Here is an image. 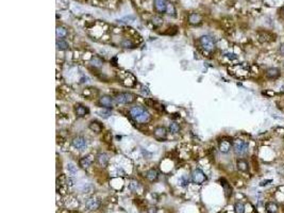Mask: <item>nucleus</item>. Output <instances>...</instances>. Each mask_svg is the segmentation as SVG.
I'll list each match as a JSON object with an SVG mask.
<instances>
[{
	"label": "nucleus",
	"mask_w": 284,
	"mask_h": 213,
	"mask_svg": "<svg viewBox=\"0 0 284 213\" xmlns=\"http://www.w3.org/2000/svg\"><path fill=\"white\" fill-rule=\"evenodd\" d=\"M130 115L131 117L135 119L138 123H147L150 119V114H149L143 106H133L130 109Z\"/></svg>",
	"instance_id": "f257e3e1"
},
{
	"label": "nucleus",
	"mask_w": 284,
	"mask_h": 213,
	"mask_svg": "<svg viewBox=\"0 0 284 213\" xmlns=\"http://www.w3.org/2000/svg\"><path fill=\"white\" fill-rule=\"evenodd\" d=\"M232 147H233V151L234 154L236 156H238V157H243V156H245L248 152V143L243 141V140H239V139H236L233 141V144H232Z\"/></svg>",
	"instance_id": "f03ea898"
},
{
	"label": "nucleus",
	"mask_w": 284,
	"mask_h": 213,
	"mask_svg": "<svg viewBox=\"0 0 284 213\" xmlns=\"http://www.w3.org/2000/svg\"><path fill=\"white\" fill-rule=\"evenodd\" d=\"M118 78L120 79V82L123 85L129 87H135L136 84V78L131 74L130 72H120L118 74Z\"/></svg>",
	"instance_id": "7ed1b4c3"
},
{
	"label": "nucleus",
	"mask_w": 284,
	"mask_h": 213,
	"mask_svg": "<svg viewBox=\"0 0 284 213\" xmlns=\"http://www.w3.org/2000/svg\"><path fill=\"white\" fill-rule=\"evenodd\" d=\"M199 44L201 48L206 52H212L215 49V42H214L213 37H211L210 35H203L199 38Z\"/></svg>",
	"instance_id": "20e7f679"
},
{
	"label": "nucleus",
	"mask_w": 284,
	"mask_h": 213,
	"mask_svg": "<svg viewBox=\"0 0 284 213\" xmlns=\"http://www.w3.org/2000/svg\"><path fill=\"white\" fill-rule=\"evenodd\" d=\"M135 100V96L132 93H119L116 95L115 101L117 103H123V105H128V103H132Z\"/></svg>",
	"instance_id": "39448f33"
},
{
	"label": "nucleus",
	"mask_w": 284,
	"mask_h": 213,
	"mask_svg": "<svg viewBox=\"0 0 284 213\" xmlns=\"http://www.w3.org/2000/svg\"><path fill=\"white\" fill-rule=\"evenodd\" d=\"M192 178H193V181L196 184H202V183H205V181L206 180L205 174L201 170H199V168L194 171L192 174Z\"/></svg>",
	"instance_id": "423d86ee"
},
{
	"label": "nucleus",
	"mask_w": 284,
	"mask_h": 213,
	"mask_svg": "<svg viewBox=\"0 0 284 213\" xmlns=\"http://www.w3.org/2000/svg\"><path fill=\"white\" fill-rule=\"evenodd\" d=\"M281 75V71L278 67H269L265 71V76L270 80L278 79Z\"/></svg>",
	"instance_id": "0eeeda50"
},
{
	"label": "nucleus",
	"mask_w": 284,
	"mask_h": 213,
	"mask_svg": "<svg viewBox=\"0 0 284 213\" xmlns=\"http://www.w3.org/2000/svg\"><path fill=\"white\" fill-rule=\"evenodd\" d=\"M153 134H154V137H156V140H159V141H163V140L166 139V136H167V131L164 127H157V128L154 129Z\"/></svg>",
	"instance_id": "6e6552de"
},
{
	"label": "nucleus",
	"mask_w": 284,
	"mask_h": 213,
	"mask_svg": "<svg viewBox=\"0 0 284 213\" xmlns=\"http://www.w3.org/2000/svg\"><path fill=\"white\" fill-rule=\"evenodd\" d=\"M73 145L78 149L82 150L86 147V140L83 136H77L73 140Z\"/></svg>",
	"instance_id": "1a4fd4ad"
},
{
	"label": "nucleus",
	"mask_w": 284,
	"mask_h": 213,
	"mask_svg": "<svg viewBox=\"0 0 284 213\" xmlns=\"http://www.w3.org/2000/svg\"><path fill=\"white\" fill-rule=\"evenodd\" d=\"M232 143L230 140H221L220 142H219V150H220L221 152H228L230 149H231L232 147Z\"/></svg>",
	"instance_id": "9d476101"
},
{
	"label": "nucleus",
	"mask_w": 284,
	"mask_h": 213,
	"mask_svg": "<svg viewBox=\"0 0 284 213\" xmlns=\"http://www.w3.org/2000/svg\"><path fill=\"white\" fill-rule=\"evenodd\" d=\"M154 7L159 13H165L167 11V3L165 0H154Z\"/></svg>",
	"instance_id": "9b49d317"
},
{
	"label": "nucleus",
	"mask_w": 284,
	"mask_h": 213,
	"mask_svg": "<svg viewBox=\"0 0 284 213\" xmlns=\"http://www.w3.org/2000/svg\"><path fill=\"white\" fill-rule=\"evenodd\" d=\"M188 22L192 25H200L202 22V17L201 15H199L198 13H192V14L188 16Z\"/></svg>",
	"instance_id": "f8f14e48"
},
{
	"label": "nucleus",
	"mask_w": 284,
	"mask_h": 213,
	"mask_svg": "<svg viewBox=\"0 0 284 213\" xmlns=\"http://www.w3.org/2000/svg\"><path fill=\"white\" fill-rule=\"evenodd\" d=\"M99 102L102 106H104V108H107V109H110L113 106V99L110 97V96H102V97L100 98Z\"/></svg>",
	"instance_id": "ddd939ff"
},
{
	"label": "nucleus",
	"mask_w": 284,
	"mask_h": 213,
	"mask_svg": "<svg viewBox=\"0 0 284 213\" xmlns=\"http://www.w3.org/2000/svg\"><path fill=\"white\" fill-rule=\"evenodd\" d=\"M75 112H76L77 116L83 117V116H85L87 113H89V109L85 108V106L82 105H76V106H75Z\"/></svg>",
	"instance_id": "4468645a"
},
{
	"label": "nucleus",
	"mask_w": 284,
	"mask_h": 213,
	"mask_svg": "<svg viewBox=\"0 0 284 213\" xmlns=\"http://www.w3.org/2000/svg\"><path fill=\"white\" fill-rule=\"evenodd\" d=\"M89 129H91L92 131H94V132H96V133H100V132L102 131V126H101V124L99 123V121H91L89 123Z\"/></svg>",
	"instance_id": "2eb2a0df"
},
{
	"label": "nucleus",
	"mask_w": 284,
	"mask_h": 213,
	"mask_svg": "<svg viewBox=\"0 0 284 213\" xmlns=\"http://www.w3.org/2000/svg\"><path fill=\"white\" fill-rule=\"evenodd\" d=\"M85 206H86V208L89 210H96V209H98V207H99V202L94 198H89V201H86Z\"/></svg>",
	"instance_id": "dca6fc26"
},
{
	"label": "nucleus",
	"mask_w": 284,
	"mask_h": 213,
	"mask_svg": "<svg viewBox=\"0 0 284 213\" xmlns=\"http://www.w3.org/2000/svg\"><path fill=\"white\" fill-rule=\"evenodd\" d=\"M146 177H147V179H148L149 181H156V179H157V177H159V174H157V172L156 170H153V168H151V170H149L148 172L146 173Z\"/></svg>",
	"instance_id": "f3484780"
},
{
	"label": "nucleus",
	"mask_w": 284,
	"mask_h": 213,
	"mask_svg": "<svg viewBox=\"0 0 284 213\" xmlns=\"http://www.w3.org/2000/svg\"><path fill=\"white\" fill-rule=\"evenodd\" d=\"M221 186H223L224 188V194H226V197H230L232 194V188L230 186V184L227 182L224 179H221Z\"/></svg>",
	"instance_id": "a211bd4d"
},
{
	"label": "nucleus",
	"mask_w": 284,
	"mask_h": 213,
	"mask_svg": "<svg viewBox=\"0 0 284 213\" xmlns=\"http://www.w3.org/2000/svg\"><path fill=\"white\" fill-rule=\"evenodd\" d=\"M236 165H237V168H238L241 172H247L248 168H249V165H248L247 161H245V160H243V159L237 161V164Z\"/></svg>",
	"instance_id": "6ab92c4d"
},
{
	"label": "nucleus",
	"mask_w": 284,
	"mask_h": 213,
	"mask_svg": "<svg viewBox=\"0 0 284 213\" xmlns=\"http://www.w3.org/2000/svg\"><path fill=\"white\" fill-rule=\"evenodd\" d=\"M266 211H267V213H277L278 205L275 204V202H267L266 204Z\"/></svg>",
	"instance_id": "aec40b11"
},
{
	"label": "nucleus",
	"mask_w": 284,
	"mask_h": 213,
	"mask_svg": "<svg viewBox=\"0 0 284 213\" xmlns=\"http://www.w3.org/2000/svg\"><path fill=\"white\" fill-rule=\"evenodd\" d=\"M55 33H56V37L60 40V38L65 37V36L67 35V30L64 27H56Z\"/></svg>",
	"instance_id": "412c9836"
},
{
	"label": "nucleus",
	"mask_w": 284,
	"mask_h": 213,
	"mask_svg": "<svg viewBox=\"0 0 284 213\" xmlns=\"http://www.w3.org/2000/svg\"><path fill=\"white\" fill-rule=\"evenodd\" d=\"M98 162H99L100 165L107 166L108 162H109V157H108L105 154H100L99 156H98Z\"/></svg>",
	"instance_id": "4be33fe9"
},
{
	"label": "nucleus",
	"mask_w": 284,
	"mask_h": 213,
	"mask_svg": "<svg viewBox=\"0 0 284 213\" xmlns=\"http://www.w3.org/2000/svg\"><path fill=\"white\" fill-rule=\"evenodd\" d=\"M56 48H58V50H66L68 48V44L63 40H58L56 41Z\"/></svg>",
	"instance_id": "5701e85b"
},
{
	"label": "nucleus",
	"mask_w": 284,
	"mask_h": 213,
	"mask_svg": "<svg viewBox=\"0 0 284 213\" xmlns=\"http://www.w3.org/2000/svg\"><path fill=\"white\" fill-rule=\"evenodd\" d=\"M80 166H82L83 168H86L91 165V159L89 157H83L82 159H80Z\"/></svg>",
	"instance_id": "b1692460"
},
{
	"label": "nucleus",
	"mask_w": 284,
	"mask_h": 213,
	"mask_svg": "<svg viewBox=\"0 0 284 213\" xmlns=\"http://www.w3.org/2000/svg\"><path fill=\"white\" fill-rule=\"evenodd\" d=\"M234 209H235V213H244L245 212V206H244V204H242V202H236L235 206H234Z\"/></svg>",
	"instance_id": "393cba45"
},
{
	"label": "nucleus",
	"mask_w": 284,
	"mask_h": 213,
	"mask_svg": "<svg viewBox=\"0 0 284 213\" xmlns=\"http://www.w3.org/2000/svg\"><path fill=\"white\" fill-rule=\"evenodd\" d=\"M169 130L171 133H178L180 131V126L177 123H171L169 126Z\"/></svg>",
	"instance_id": "a878e982"
},
{
	"label": "nucleus",
	"mask_w": 284,
	"mask_h": 213,
	"mask_svg": "<svg viewBox=\"0 0 284 213\" xmlns=\"http://www.w3.org/2000/svg\"><path fill=\"white\" fill-rule=\"evenodd\" d=\"M67 171H68V173L70 174V175H75V174L77 173V167L73 164V163H68V164H67Z\"/></svg>",
	"instance_id": "bb28decb"
},
{
	"label": "nucleus",
	"mask_w": 284,
	"mask_h": 213,
	"mask_svg": "<svg viewBox=\"0 0 284 213\" xmlns=\"http://www.w3.org/2000/svg\"><path fill=\"white\" fill-rule=\"evenodd\" d=\"M152 22H153L154 26H161L162 24H163V19H162L161 17L156 16V17L152 18Z\"/></svg>",
	"instance_id": "cd10ccee"
},
{
	"label": "nucleus",
	"mask_w": 284,
	"mask_h": 213,
	"mask_svg": "<svg viewBox=\"0 0 284 213\" xmlns=\"http://www.w3.org/2000/svg\"><path fill=\"white\" fill-rule=\"evenodd\" d=\"M98 114H99L101 117H103V118H108L110 116V111L108 110V111H99L98 112Z\"/></svg>",
	"instance_id": "c85d7f7f"
},
{
	"label": "nucleus",
	"mask_w": 284,
	"mask_h": 213,
	"mask_svg": "<svg viewBox=\"0 0 284 213\" xmlns=\"http://www.w3.org/2000/svg\"><path fill=\"white\" fill-rule=\"evenodd\" d=\"M121 45H123V47H126V48H128V47H129V48H130V47H131V46H132V44H131V42H130V41H128V40H125V41H123V43H121Z\"/></svg>",
	"instance_id": "c756f323"
},
{
	"label": "nucleus",
	"mask_w": 284,
	"mask_h": 213,
	"mask_svg": "<svg viewBox=\"0 0 284 213\" xmlns=\"http://www.w3.org/2000/svg\"><path fill=\"white\" fill-rule=\"evenodd\" d=\"M66 182H67V186H74V182H75V180L74 179H71V178H68L66 180Z\"/></svg>",
	"instance_id": "7c9ffc66"
},
{
	"label": "nucleus",
	"mask_w": 284,
	"mask_h": 213,
	"mask_svg": "<svg viewBox=\"0 0 284 213\" xmlns=\"http://www.w3.org/2000/svg\"><path fill=\"white\" fill-rule=\"evenodd\" d=\"M148 213H156V208H149L148 209Z\"/></svg>",
	"instance_id": "2f4dec72"
},
{
	"label": "nucleus",
	"mask_w": 284,
	"mask_h": 213,
	"mask_svg": "<svg viewBox=\"0 0 284 213\" xmlns=\"http://www.w3.org/2000/svg\"><path fill=\"white\" fill-rule=\"evenodd\" d=\"M280 52H281V54L284 56V44H282V45L280 46Z\"/></svg>",
	"instance_id": "473e14b6"
},
{
	"label": "nucleus",
	"mask_w": 284,
	"mask_h": 213,
	"mask_svg": "<svg viewBox=\"0 0 284 213\" xmlns=\"http://www.w3.org/2000/svg\"><path fill=\"white\" fill-rule=\"evenodd\" d=\"M281 91H282V93H284V84L282 85V87H281Z\"/></svg>",
	"instance_id": "72a5a7b5"
},
{
	"label": "nucleus",
	"mask_w": 284,
	"mask_h": 213,
	"mask_svg": "<svg viewBox=\"0 0 284 213\" xmlns=\"http://www.w3.org/2000/svg\"><path fill=\"white\" fill-rule=\"evenodd\" d=\"M282 12H283V15H284V7H283V10H282Z\"/></svg>",
	"instance_id": "f704fd0d"
}]
</instances>
